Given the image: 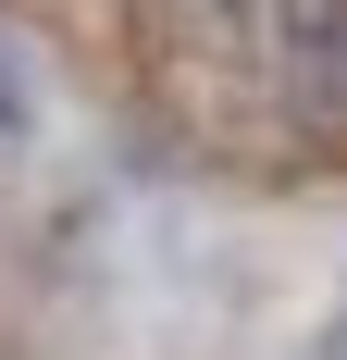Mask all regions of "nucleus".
<instances>
[{
  "instance_id": "1",
  "label": "nucleus",
  "mask_w": 347,
  "mask_h": 360,
  "mask_svg": "<svg viewBox=\"0 0 347 360\" xmlns=\"http://www.w3.org/2000/svg\"><path fill=\"white\" fill-rule=\"evenodd\" d=\"M273 100L298 137H347V0H273Z\"/></svg>"
},
{
  "instance_id": "2",
  "label": "nucleus",
  "mask_w": 347,
  "mask_h": 360,
  "mask_svg": "<svg viewBox=\"0 0 347 360\" xmlns=\"http://www.w3.org/2000/svg\"><path fill=\"white\" fill-rule=\"evenodd\" d=\"M149 50L223 75V87H273V0H137Z\"/></svg>"
},
{
  "instance_id": "3",
  "label": "nucleus",
  "mask_w": 347,
  "mask_h": 360,
  "mask_svg": "<svg viewBox=\"0 0 347 360\" xmlns=\"http://www.w3.org/2000/svg\"><path fill=\"white\" fill-rule=\"evenodd\" d=\"M37 124V100H25V75H13V50H0V137H25Z\"/></svg>"
},
{
  "instance_id": "4",
  "label": "nucleus",
  "mask_w": 347,
  "mask_h": 360,
  "mask_svg": "<svg viewBox=\"0 0 347 360\" xmlns=\"http://www.w3.org/2000/svg\"><path fill=\"white\" fill-rule=\"evenodd\" d=\"M335 360H347V348H335Z\"/></svg>"
}]
</instances>
